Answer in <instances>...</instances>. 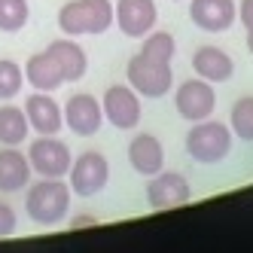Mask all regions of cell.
<instances>
[{"label": "cell", "instance_id": "6", "mask_svg": "<svg viewBox=\"0 0 253 253\" xmlns=\"http://www.w3.org/2000/svg\"><path fill=\"white\" fill-rule=\"evenodd\" d=\"M174 107H177V113L186 122L211 119L213 110H216V92H213V85L208 80H202V77L186 80V83H180L177 95H174Z\"/></svg>", "mask_w": 253, "mask_h": 253}, {"label": "cell", "instance_id": "21", "mask_svg": "<svg viewBox=\"0 0 253 253\" xmlns=\"http://www.w3.org/2000/svg\"><path fill=\"white\" fill-rule=\"evenodd\" d=\"M174 52H177L174 37H171L168 31H156V28L143 37V46H140V55H147L153 61H171Z\"/></svg>", "mask_w": 253, "mask_h": 253}, {"label": "cell", "instance_id": "23", "mask_svg": "<svg viewBox=\"0 0 253 253\" xmlns=\"http://www.w3.org/2000/svg\"><path fill=\"white\" fill-rule=\"evenodd\" d=\"M25 85V67L9 58H0V101H12Z\"/></svg>", "mask_w": 253, "mask_h": 253}, {"label": "cell", "instance_id": "22", "mask_svg": "<svg viewBox=\"0 0 253 253\" xmlns=\"http://www.w3.org/2000/svg\"><path fill=\"white\" fill-rule=\"evenodd\" d=\"M229 125H232V134H238L241 140H253V98L250 95L232 104Z\"/></svg>", "mask_w": 253, "mask_h": 253}, {"label": "cell", "instance_id": "4", "mask_svg": "<svg viewBox=\"0 0 253 253\" xmlns=\"http://www.w3.org/2000/svg\"><path fill=\"white\" fill-rule=\"evenodd\" d=\"M125 77H128V85L143 98H165L174 85L171 61H153L147 55H140V52L128 61Z\"/></svg>", "mask_w": 253, "mask_h": 253}, {"label": "cell", "instance_id": "25", "mask_svg": "<svg viewBox=\"0 0 253 253\" xmlns=\"http://www.w3.org/2000/svg\"><path fill=\"white\" fill-rule=\"evenodd\" d=\"M238 22L244 25V31H253V0H241L238 3Z\"/></svg>", "mask_w": 253, "mask_h": 253}, {"label": "cell", "instance_id": "17", "mask_svg": "<svg viewBox=\"0 0 253 253\" xmlns=\"http://www.w3.org/2000/svg\"><path fill=\"white\" fill-rule=\"evenodd\" d=\"M192 70L208 83H226L235 74V61L220 46H202L192 55Z\"/></svg>", "mask_w": 253, "mask_h": 253}, {"label": "cell", "instance_id": "9", "mask_svg": "<svg viewBox=\"0 0 253 253\" xmlns=\"http://www.w3.org/2000/svg\"><path fill=\"white\" fill-rule=\"evenodd\" d=\"M192 198V186L189 180L180 174V171H165L162 168L159 174L150 177L147 183V205L153 211H171V208H180Z\"/></svg>", "mask_w": 253, "mask_h": 253}, {"label": "cell", "instance_id": "7", "mask_svg": "<svg viewBox=\"0 0 253 253\" xmlns=\"http://www.w3.org/2000/svg\"><path fill=\"white\" fill-rule=\"evenodd\" d=\"M70 177V189L83 198L98 195L107 183H110V162H107L101 153H83L80 159H74V165L67 171Z\"/></svg>", "mask_w": 253, "mask_h": 253}, {"label": "cell", "instance_id": "1", "mask_svg": "<svg viewBox=\"0 0 253 253\" xmlns=\"http://www.w3.org/2000/svg\"><path fill=\"white\" fill-rule=\"evenodd\" d=\"M70 183H61V177H40V183L28 186L25 211L37 226H58L70 211Z\"/></svg>", "mask_w": 253, "mask_h": 253}, {"label": "cell", "instance_id": "13", "mask_svg": "<svg viewBox=\"0 0 253 253\" xmlns=\"http://www.w3.org/2000/svg\"><path fill=\"white\" fill-rule=\"evenodd\" d=\"M25 116L37 134H58L64 125V110L52 98V92H34L25 101Z\"/></svg>", "mask_w": 253, "mask_h": 253}, {"label": "cell", "instance_id": "15", "mask_svg": "<svg viewBox=\"0 0 253 253\" xmlns=\"http://www.w3.org/2000/svg\"><path fill=\"white\" fill-rule=\"evenodd\" d=\"M46 52L52 55V61L58 64L61 70V77L64 83H80L85 77V70H88V58H85V52L77 40H70V37H61L55 43H49Z\"/></svg>", "mask_w": 253, "mask_h": 253}, {"label": "cell", "instance_id": "27", "mask_svg": "<svg viewBox=\"0 0 253 253\" xmlns=\"http://www.w3.org/2000/svg\"><path fill=\"white\" fill-rule=\"evenodd\" d=\"M247 49H250V55H253V31H247Z\"/></svg>", "mask_w": 253, "mask_h": 253}, {"label": "cell", "instance_id": "12", "mask_svg": "<svg viewBox=\"0 0 253 253\" xmlns=\"http://www.w3.org/2000/svg\"><path fill=\"white\" fill-rule=\"evenodd\" d=\"M189 19L195 28L220 34L238 22V3L235 0H189Z\"/></svg>", "mask_w": 253, "mask_h": 253}, {"label": "cell", "instance_id": "2", "mask_svg": "<svg viewBox=\"0 0 253 253\" xmlns=\"http://www.w3.org/2000/svg\"><path fill=\"white\" fill-rule=\"evenodd\" d=\"M116 12L110 0H70L58 12V28L64 37H98L107 34Z\"/></svg>", "mask_w": 253, "mask_h": 253}, {"label": "cell", "instance_id": "8", "mask_svg": "<svg viewBox=\"0 0 253 253\" xmlns=\"http://www.w3.org/2000/svg\"><path fill=\"white\" fill-rule=\"evenodd\" d=\"M104 119L119 131H131L140 122V98L131 85H107V92L101 98Z\"/></svg>", "mask_w": 253, "mask_h": 253}, {"label": "cell", "instance_id": "18", "mask_svg": "<svg viewBox=\"0 0 253 253\" xmlns=\"http://www.w3.org/2000/svg\"><path fill=\"white\" fill-rule=\"evenodd\" d=\"M25 80L34 85V92H55V88H61V83H64L61 70H58L55 61H52L49 52H37V55L28 58Z\"/></svg>", "mask_w": 253, "mask_h": 253}, {"label": "cell", "instance_id": "14", "mask_svg": "<svg viewBox=\"0 0 253 253\" xmlns=\"http://www.w3.org/2000/svg\"><path fill=\"white\" fill-rule=\"evenodd\" d=\"M128 165L143 177L159 174L165 168V147H162V140L150 131L134 134L131 143H128Z\"/></svg>", "mask_w": 253, "mask_h": 253}, {"label": "cell", "instance_id": "26", "mask_svg": "<svg viewBox=\"0 0 253 253\" xmlns=\"http://www.w3.org/2000/svg\"><path fill=\"white\" fill-rule=\"evenodd\" d=\"M92 223H95V216H74V223H70V226L83 229V226H92Z\"/></svg>", "mask_w": 253, "mask_h": 253}, {"label": "cell", "instance_id": "16", "mask_svg": "<svg viewBox=\"0 0 253 253\" xmlns=\"http://www.w3.org/2000/svg\"><path fill=\"white\" fill-rule=\"evenodd\" d=\"M31 162L19 147L0 150V192H22L31 183Z\"/></svg>", "mask_w": 253, "mask_h": 253}, {"label": "cell", "instance_id": "11", "mask_svg": "<svg viewBox=\"0 0 253 253\" xmlns=\"http://www.w3.org/2000/svg\"><path fill=\"white\" fill-rule=\"evenodd\" d=\"M113 12H116V25L125 37H147V34L156 28V19H159V9L153 0H116L113 3Z\"/></svg>", "mask_w": 253, "mask_h": 253}, {"label": "cell", "instance_id": "19", "mask_svg": "<svg viewBox=\"0 0 253 253\" xmlns=\"http://www.w3.org/2000/svg\"><path fill=\"white\" fill-rule=\"evenodd\" d=\"M31 122L25 116V107L3 104L0 107V147H22L28 140Z\"/></svg>", "mask_w": 253, "mask_h": 253}, {"label": "cell", "instance_id": "24", "mask_svg": "<svg viewBox=\"0 0 253 253\" xmlns=\"http://www.w3.org/2000/svg\"><path fill=\"white\" fill-rule=\"evenodd\" d=\"M15 211L6 205V202H0V238H6V235H12L15 232Z\"/></svg>", "mask_w": 253, "mask_h": 253}, {"label": "cell", "instance_id": "3", "mask_svg": "<svg viewBox=\"0 0 253 253\" xmlns=\"http://www.w3.org/2000/svg\"><path fill=\"white\" fill-rule=\"evenodd\" d=\"M186 153H189V159L202 162V165H216V162H223L232 153L229 125L213 122V119L192 122V128L186 131Z\"/></svg>", "mask_w": 253, "mask_h": 253}, {"label": "cell", "instance_id": "10", "mask_svg": "<svg viewBox=\"0 0 253 253\" xmlns=\"http://www.w3.org/2000/svg\"><path fill=\"white\" fill-rule=\"evenodd\" d=\"M64 110V125L77 137H92L101 131V122H104V110H101V101L88 92L80 95H70V101L61 107Z\"/></svg>", "mask_w": 253, "mask_h": 253}, {"label": "cell", "instance_id": "5", "mask_svg": "<svg viewBox=\"0 0 253 253\" xmlns=\"http://www.w3.org/2000/svg\"><path fill=\"white\" fill-rule=\"evenodd\" d=\"M28 162L37 177H67L70 165H74V156H70L67 143L58 140L55 134H40L28 147Z\"/></svg>", "mask_w": 253, "mask_h": 253}, {"label": "cell", "instance_id": "20", "mask_svg": "<svg viewBox=\"0 0 253 253\" xmlns=\"http://www.w3.org/2000/svg\"><path fill=\"white\" fill-rule=\"evenodd\" d=\"M31 19L28 0H0V31L3 34H19Z\"/></svg>", "mask_w": 253, "mask_h": 253}]
</instances>
